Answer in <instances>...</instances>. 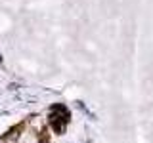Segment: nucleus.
<instances>
[{"instance_id":"obj_1","label":"nucleus","mask_w":153,"mask_h":143,"mask_svg":"<svg viewBox=\"0 0 153 143\" xmlns=\"http://www.w3.org/2000/svg\"><path fill=\"white\" fill-rule=\"evenodd\" d=\"M0 143H6V139H0Z\"/></svg>"}]
</instances>
